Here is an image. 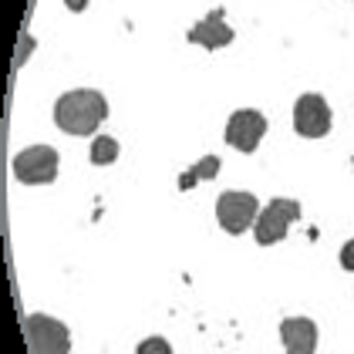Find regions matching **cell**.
<instances>
[{
	"label": "cell",
	"mask_w": 354,
	"mask_h": 354,
	"mask_svg": "<svg viewBox=\"0 0 354 354\" xmlns=\"http://www.w3.org/2000/svg\"><path fill=\"white\" fill-rule=\"evenodd\" d=\"M109 118V102L95 88L64 91L55 105V122L68 136H95V129Z\"/></svg>",
	"instance_id": "obj_1"
},
{
	"label": "cell",
	"mask_w": 354,
	"mask_h": 354,
	"mask_svg": "<svg viewBox=\"0 0 354 354\" xmlns=\"http://www.w3.org/2000/svg\"><path fill=\"white\" fill-rule=\"evenodd\" d=\"M297 219H300V203L297 199L277 196V199H270V203L260 209V216H257V223H253V236H257V243L260 246H273L290 233V223H297Z\"/></svg>",
	"instance_id": "obj_2"
},
{
	"label": "cell",
	"mask_w": 354,
	"mask_h": 354,
	"mask_svg": "<svg viewBox=\"0 0 354 354\" xmlns=\"http://www.w3.org/2000/svg\"><path fill=\"white\" fill-rule=\"evenodd\" d=\"M24 337L30 354H68L71 351V334L57 317L48 314H28L24 317Z\"/></svg>",
	"instance_id": "obj_3"
},
{
	"label": "cell",
	"mask_w": 354,
	"mask_h": 354,
	"mask_svg": "<svg viewBox=\"0 0 354 354\" xmlns=\"http://www.w3.org/2000/svg\"><path fill=\"white\" fill-rule=\"evenodd\" d=\"M57 162L55 145H30L14 159V176L24 186H51L57 179Z\"/></svg>",
	"instance_id": "obj_4"
},
{
	"label": "cell",
	"mask_w": 354,
	"mask_h": 354,
	"mask_svg": "<svg viewBox=\"0 0 354 354\" xmlns=\"http://www.w3.org/2000/svg\"><path fill=\"white\" fill-rule=\"evenodd\" d=\"M260 216V199L253 196V192H223L216 199V219L219 226L226 230V233H233V236H240L246 233L253 223Z\"/></svg>",
	"instance_id": "obj_5"
},
{
	"label": "cell",
	"mask_w": 354,
	"mask_h": 354,
	"mask_svg": "<svg viewBox=\"0 0 354 354\" xmlns=\"http://www.w3.org/2000/svg\"><path fill=\"white\" fill-rule=\"evenodd\" d=\"M267 136V115L257 109H240L230 115V122H226V145L230 149H236V152H257V145L263 142Z\"/></svg>",
	"instance_id": "obj_6"
},
{
	"label": "cell",
	"mask_w": 354,
	"mask_h": 354,
	"mask_svg": "<svg viewBox=\"0 0 354 354\" xmlns=\"http://www.w3.org/2000/svg\"><path fill=\"white\" fill-rule=\"evenodd\" d=\"M294 129L304 138H324L330 132V109H327L324 95H317V91L300 95L294 105Z\"/></svg>",
	"instance_id": "obj_7"
},
{
	"label": "cell",
	"mask_w": 354,
	"mask_h": 354,
	"mask_svg": "<svg viewBox=\"0 0 354 354\" xmlns=\"http://www.w3.org/2000/svg\"><path fill=\"white\" fill-rule=\"evenodd\" d=\"M189 44H199V48H206V51H219V48H226V44H233V28L226 24V14H223V7L216 10H209L199 24H192L189 28Z\"/></svg>",
	"instance_id": "obj_8"
},
{
	"label": "cell",
	"mask_w": 354,
	"mask_h": 354,
	"mask_svg": "<svg viewBox=\"0 0 354 354\" xmlns=\"http://www.w3.org/2000/svg\"><path fill=\"white\" fill-rule=\"evenodd\" d=\"M280 341L287 354H314L317 351V324L310 317H287L280 321Z\"/></svg>",
	"instance_id": "obj_9"
},
{
	"label": "cell",
	"mask_w": 354,
	"mask_h": 354,
	"mask_svg": "<svg viewBox=\"0 0 354 354\" xmlns=\"http://www.w3.org/2000/svg\"><path fill=\"white\" fill-rule=\"evenodd\" d=\"M216 172H219L216 156H203L192 169H186V172L179 176V189H192V186H199L203 179H216Z\"/></svg>",
	"instance_id": "obj_10"
},
{
	"label": "cell",
	"mask_w": 354,
	"mask_h": 354,
	"mask_svg": "<svg viewBox=\"0 0 354 354\" xmlns=\"http://www.w3.org/2000/svg\"><path fill=\"white\" fill-rule=\"evenodd\" d=\"M118 159V142L111 136H102L91 142V165H111Z\"/></svg>",
	"instance_id": "obj_11"
},
{
	"label": "cell",
	"mask_w": 354,
	"mask_h": 354,
	"mask_svg": "<svg viewBox=\"0 0 354 354\" xmlns=\"http://www.w3.org/2000/svg\"><path fill=\"white\" fill-rule=\"evenodd\" d=\"M136 354H172V344L165 337H145Z\"/></svg>",
	"instance_id": "obj_12"
},
{
	"label": "cell",
	"mask_w": 354,
	"mask_h": 354,
	"mask_svg": "<svg viewBox=\"0 0 354 354\" xmlns=\"http://www.w3.org/2000/svg\"><path fill=\"white\" fill-rule=\"evenodd\" d=\"M341 267L354 273V240H348V243L341 246Z\"/></svg>",
	"instance_id": "obj_13"
}]
</instances>
